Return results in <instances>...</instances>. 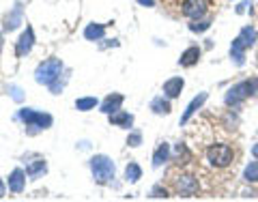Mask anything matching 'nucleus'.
<instances>
[{
    "mask_svg": "<svg viewBox=\"0 0 258 202\" xmlns=\"http://www.w3.org/2000/svg\"><path fill=\"white\" fill-rule=\"evenodd\" d=\"M174 189L181 198H191V196H196V191H198V181L194 179L191 174H183L176 179Z\"/></svg>",
    "mask_w": 258,
    "mask_h": 202,
    "instance_id": "8",
    "label": "nucleus"
},
{
    "mask_svg": "<svg viewBox=\"0 0 258 202\" xmlns=\"http://www.w3.org/2000/svg\"><path fill=\"white\" fill-rule=\"evenodd\" d=\"M18 118L22 120L26 127H30V131H43V129H50L54 118L52 114H45V112H37L32 108H22L18 112Z\"/></svg>",
    "mask_w": 258,
    "mask_h": 202,
    "instance_id": "4",
    "label": "nucleus"
},
{
    "mask_svg": "<svg viewBox=\"0 0 258 202\" xmlns=\"http://www.w3.org/2000/svg\"><path fill=\"white\" fill-rule=\"evenodd\" d=\"M9 93H11V97L15 101H22L24 99V95H22V91H20V86H9Z\"/></svg>",
    "mask_w": 258,
    "mask_h": 202,
    "instance_id": "27",
    "label": "nucleus"
},
{
    "mask_svg": "<svg viewBox=\"0 0 258 202\" xmlns=\"http://www.w3.org/2000/svg\"><path fill=\"white\" fill-rule=\"evenodd\" d=\"M185 88V80L183 78H170L164 82V95L168 97V99H176Z\"/></svg>",
    "mask_w": 258,
    "mask_h": 202,
    "instance_id": "13",
    "label": "nucleus"
},
{
    "mask_svg": "<svg viewBox=\"0 0 258 202\" xmlns=\"http://www.w3.org/2000/svg\"><path fill=\"white\" fill-rule=\"evenodd\" d=\"M151 110L155 112V114H159V116H166V114H170V110H172V106H170V99L168 97H155V99L151 101Z\"/></svg>",
    "mask_w": 258,
    "mask_h": 202,
    "instance_id": "17",
    "label": "nucleus"
},
{
    "mask_svg": "<svg viewBox=\"0 0 258 202\" xmlns=\"http://www.w3.org/2000/svg\"><path fill=\"white\" fill-rule=\"evenodd\" d=\"M110 125L123 127V129H132V125H134V114L118 110V112H114V114H110Z\"/></svg>",
    "mask_w": 258,
    "mask_h": 202,
    "instance_id": "15",
    "label": "nucleus"
},
{
    "mask_svg": "<svg viewBox=\"0 0 258 202\" xmlns=\"http://www.w3.org/2000/svg\"><path fill=\"white\" fill-rule=\"evenodd\" d=\"M247 5H252V0H243V3H241V5L237 7V13H243V11H245V7H247Z\"/></svg>",
    "mask_w": 258,
    "mask_h": 202,
    "instance_id": "28",
    "label": "nucleus"
},
{
    "mask_svg": "<svg viewBox=\"0 0 258 202\" xmlns=\"http://www.w3.org/2000/svg\"><path fill=\"white\" fill-rule=\"evenodd\" d=\"M127 144L129 147H140L142 144V133L140 131H132L129 133V138H127Z\"/></svg>",
    "mask_w": 258,
    "mask_h": 202,
    "instance_id": "25",
    "label": "nucleus"
},
{
    "mask_svg": "<svg viewBox=\"0 0 258 202\" xmlns=\"http://www.w3.org/2000/svg\"><path fill=\"white\" fill-rule=\"evenodd\" d=\"M252 155H254V159H258V142L252 147Z\"/></svg>",
    "mask_w": 258,
    "mask_h": 202,
    "instance_id": "30",
    "label": "nucleus"
},
{
    "mask_svg": "<svg viewBox=\"0 0 258 202\" xmlns=\"http://www.w3.org/2000/svg\"><path fill=\"white\" fill-rule=\"evenodd\" d=\"M200 54H203V50H200L198 45H189L187 50H185L181 54V58H179V64L181 67H194L198 60H200Z\"/></svg>",
    "mask_w": 258,
    "mask_h": 202,
    "instance_id": "14",
    "label": "nucleus"
},
{
    "mask_svg": "<svg viewBox=\"0 0 258 202\" xmlns=\"http://www.w3.org/2000/svg\"><path fill=\"white\" fill-rule=\"evenodd\" d=\"M138 5H142V7H153V5H155V0H138Z\"/></svg>",
    "mask_w": 258,
    "mask_h": 202,
    "instance_id": "29",
    "label": "nucleus"
},
{
    "mask_svg": "<svg viewBox=\"0 0 258 202\" xmlns=\"http://www.w3.org/2000/svg\"><path fill=\"white\" fill-rule=\"evenodd\" d=\"M3 45H5V37H3V30H0V52H3Z\"/></svg>",
    "mask_w": 258,
    "mask_h": 202,
    "instance_id": "32",
    "label": "nucleus"
},
{
    "mask_svg": "<svg viewBox=\"0 0 258 202\" xmlns=\"http://www.w3.org/2000/svg\"><path fill=\"white\" fill-rule=\"evenodd\" d=\"M91 166V172H93V179L97 185H110L114 181V174H116V166L108 155H95L88 161Z\"/></svg>",
    "mask_w": 258,
    "mask_h": 202,
    "instance_id": "1",
    "label": "nucleus"
},
{
    "mask_svg": "<svg viewBox=\"0 0 258 202\" xmlns=\"http://www.w3.org/2000/svg\"><path fill=\"white\" fill-rule=\"evenodd\" d=\"M151 198H168V189L161 187V185H155V187L151 189Z\"/></svg>",
    "mask_w": 258,
    "mask_h": 202,
    "instance_id": "26",
    "label": "nucleus"
},
{
    "mask_svg": "<svg viewBox=\"0 0 258 202\" xmlns=\"http://www.w3.org/2000/svg\"><path fill=\"white\" fill-rule=\"evenodd\" d=\"M26 172L22 170V168H15V170L9 174V191H13V193H22L24 191V187H26Z\"/></svg>",
    "mask_w": 258,
    "mask_h": 202,
    "instance_id": "12",
    "label": "nucleus"
},
{
    "mask_svg": "<svg viewBox=\"0 0 258 202\" xmlns=\"http://www.w3.org/2000/svg\"><path fill=\"white\" fill-rule=\"evenodd\" d=\"M243 179L247 183H258V161H249L243 170Z\"/></svg>",
    "mask_w": 258,
    "mask_h": 202,
    "instance_id": "23",
    "label": "nucleus"
},
{
    "mask_svg": "<svg viewBox=\"0 0 258 202\" xmlns=\"http://www.w3.org/2000/svg\"><path fill=\"white\" fill-rule=\"evenodd\" d=\"M235 159V151H232L228 144H211L207 149V161L213 168H226L232 164Z\"/></svg>",
    "mask_w": 258,
    "mask_h": 202,
    "instance_id": "6",
    "label": "nucleus"
},
{
    "mask_svg": "<svg viewBox=\"0 0 258 202\" xmlns=\"http://www.w3.org/2000/svg\"><path fill=\"white\" fill-rule=\"evenodd\" d=\"M123 101H125V97L123 95H120V93H112V95H108L106 97V99H103L101 101V112H103V114H114V112H118L120 110V106H123Z\"/></svg>",
    "mask_w": 258,
    "mask_h": 202,
    "instance_id": "11",
    "label": "nucleus"
},
{
    "mask_svg": "<svg viewBox=\"0 0 258 202\" xmlns=\"http://www.w3.org/2000/svg\"><path fill=\"white\" fill-rule=\"evenodd\" d=\"M256 39H258V30H256L254 26H245V28H241V32L237 35V39L232 41V45H230V56L235 58V62L239 64V67L243 64L245 50L256 43Z\"/></svg>",
    "mask_w": 258,
    "mask_h": 202,
    "instance_id": "2",
    "label": "nucleus"
},
{
    "mask_svg": "<svg viewBox=\"0 0 258 202\" xmlns=\"http://www.w3.org/2000/svg\"><path fill=\"white\" fill-rule=\"evenodd\" d=\"M258 93V80L252 78V80H243V82H239L235 84L232 88H228V93H226L224 97V101H226V106H239L241 101H245L249 95H254Z\"/></svg>",
    "mask_w": 258,
    "mask_h": 202,
    "instance_id": "5",
    "label": "nucleus"
},
{
    "mask_svg": "<svg viewBox=\"0 0 258 202\" xmlns=\"http://www.w3.org/2000/svg\"><path fill=\"white\" fill-rule=\"evenodd\" d=\"M209 11V0H183L181 13L189 20H200L205 18Z\"/></svg>",
    "mask_w": 258,
    "mask_h": 202,
    "instance_id": "7",
    "label": "nucleus"
},
{
    "mask_svg": "<svg viewBox=\"0 0 258 202\" xmlns=\"http://www.w3.org/2000/svg\"><path fill=\"white\" fill-rule=\"evenodd\" d=\"M0 198H5V183H3V179H0Z\"/></svg>",
    "mask_w": 258,
    "mask_h": 202,
    "instance_id": "31",
    "label": "nucleus"
},
{
    "mask_svg": "<svg viewBox=\"0 0 258 202\" xmlns=\"http://www.w3.org/2000/svg\"><path fill=\"white\" fill-rule=\"evenodd\" d=\"M84 37L88 41H101L106 37V24H88L84 28Z\"/></svg>",
    "mask_w": 258,
    "mask_h": 202,
    "instance_id": "16",
    "label": "nucleus"
},
{
    "mask_svg": "<svg viewBox=\"0 0 258 202\" xmlns=\"http://www.w3.org/2000/svg\"><path fill=\"white\" fill-rule=\"evenodd\" d=\"M125 179L129 183H138L142 179V168L136 164V161H129L127 168H125Z\"/></svg>",
    "mask_w": 258,
    "mask_h": 202,
    "instance_id": "21",
    "label": "nucleus"
},
{
    "mask_svg": "<svg viewBox=\"0 0 258 202\" xmlns=\"http://www.w3.org/2000/svg\"><path fill=\"white\" fill-rule=\"evenodd\" d=\"M168 157H170V144L168 142H161L159 147L155 149V153H153V166L159 168V166H164Z\"/></svg>",
    "mask_w": 258,
    "mask_h": 202,
    "instance_id": "18",
    "label": "nucleus"
},
{
    "mask_svg": "<svg viewBox=\"0 0 258 202\" xmlns=\"http://www.w3.org/2000/svg\"><path fill=\"white\" fill-rule=\"evenodd\" d=\"M211 28V20H194L191 24H189V30L191 32H205V30H209Z\"/></svg>",
    "mask_w": 258,
    "mask_h": 202,
    "instance_id": "24",
    "label": "nucleus"
},
{
    "mask_svg": "<svg viewBox=\"0 0 258 202\" xmlns=\"http://www.w3.org/2000/svg\"><path fill=\"white\" fill-rule=\"evenodd\" d=\"M45 172H47V164H45L43 159L32 161V164H28V168H26L28 179H39V176H43Z\"/></svg>",
    "mask_w": 258,
    "mask_h": 202,
    "instance_id": "20",
    "label": "nucleus"
},
{
    "mask_svg": "<svg viewBox=\"0 0 258 202\" xmlns=\"http://www.w3.org/2000/svg\"><path fill=\"white\" fill-rule=\"evenodd\" d=\"M97 106H99V101H97V97H80V99H76V108H78L80 112L95 110Z\"/></svg>",
    "mask_w": 258,
    "mask_h": 202,
    "instance_id": "22",
    "label": "nucleus"
},
{
    "mask_svg": "<svg viewBox=\"0 0 258 202\" xmlns=\"http://www.w3.org/2000/svg\"><path fill=\"white\" fill-rule=\"evenodd\" d=\"M32 45H35V30H32V26H26V30L22 32V37L18 39V43H15V56L24 58L26 54H30Z\"/></svg>",
    "mask_w": 258,
    "mask_h": 202,
    "instance_id": "9",
    "label": "nucleus"
},
{
    "mask_svg": "<svg viewBox=\"0 0 258 202\" xmlns=\"http://www.w3.org/2000/svg\"><path fill=\"white\" fill-rule=\"evenodd\" d=\"M62 71H64V64H62L60 58H47V60H43V62L37 64V69H35V80H37V84L50 86V84H54L56 80L62 76Z\"/></svg>",
    "mask_w": 258,
    "mask_h": 202,
    "instance_id": "3",
    "label": "nucleus"
},
{
    "mask_svg": "<svg viewBox=\"0 0 258 202\" xmlns=\"http://www.w3.org/2000/svg\"><path fill=\"white\" fill-rule=\"evenodd\" d=\"M20 24H22V5H15V9L5 20V30H15Z\"/></svg>",
    "mask_w": 258,
    "mask_h": 202,
    "instance_id": "19",
    "label": "nucleus"
},
{
    "mask_svg": "<svg viewBox=\"0 0 258 202\" xmlns=\"http://www.w3.org/2000/svg\"><path fill=\"white\" fill-rule=\"evenodd\" d=\"M207 99H209V95H207V93H198L196 97H194V99L187 103V108H185V112H183V116H181V125L187 123V120H189L194 114H196V112H198L200 108L205 106V101H207Z\"/></svg>",
    "mask_w": 258,
    "mask_h": 202,
    "instance_id": "10",
    "label": "nucleus"
}]
</instances>
